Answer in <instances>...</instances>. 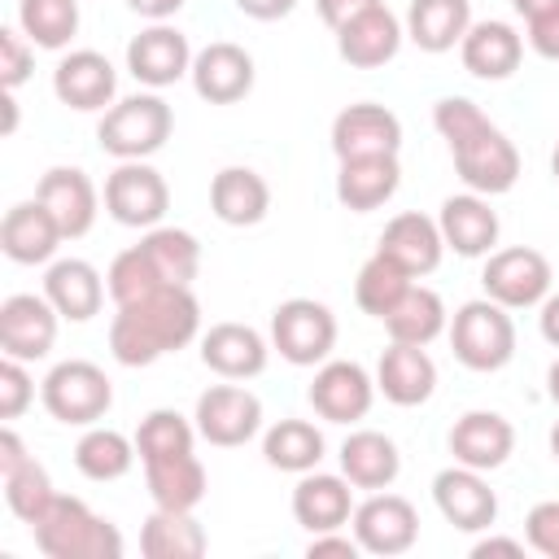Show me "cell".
<instances>
[{
    "label": "cell",
    "instance_id": "cell-1",
    "mask_svg": "<svg viewBox=\"0 0 559 559\" xmlns=\"http://www.w3.org/2000/svg\"><path fill=\"white\" fill-rule=\"evenodd\" d=\"M201 336V301L188 284H166L148 297L118 306L109 323V354L122 367H153L157 358Z\"/></svg>",
    "mask_w": 559,
    "mask_h": 559
},
{
    "label": "cell",
    "instance_id": "cell-2",
    "mask_svg": "<svg viewBox=\"0 0 559 559\" xmlns=\"http://www.w3.org/2000/svg\"><path fill=\"white\" fill-rule=\"evenodd\" d=\"M31 537L39 546V555H48V559H118L122 555L118 524L96 515L74 493H57L48 502V511L31 524Z\"/></svg>",
    "mask_w": 559,
    "mask_h": 559
},
{
    "label": "cell",
    "instance_id": "cell-3",
    "mask_svg": "<svg viewBox=\"0 0 559 559\" xmlns=\"http://www.w3.org/2000/svg\"><path fill=\"white\" fill-rule=\"evenodd\" d=\"M170 131H175L170 105L157 92H135V96L114 100L100 114L96 140H100V153L118 162H148L170 140Z\"/></svg>",
    "mask_w": 559,
    "mask_h": 559
},
{
    "label": "cell",
    "instance_id": "cell-4",
    "mask_svg": "<svg viewBox=\"0 0 559 559\" xmlns=\"http://www.w3.org/2000/svg\"><path fill=\"white\" fill-rule=\"evenodd\" d=\"M450 349L467 371H502L515 358V323L511 310L493 297L463 301L450 319Z\"/></svg>",
    "mask_w": 559,
    "mask_h": 559
},
{
    "label": "cell",
    "instance_id": "cell-5",
    "mask_svg": "<svg viewBox=\"0 0 559 559\" xmlns=\"http://www.w3.org/2000/svg\"><path fill=\"white\" fill-rule=\"evenodd\" d=\"M39 402L57 424L92 428L114 406V380L87 358H66L39 380Z\"/></svg>",
    "mask_w": 559,
    "mask_h": 559
},
{
    "label": "cell",
    "instance_id": "cell-6",
    "mask_svg": "<svg viewBox=\"0 0 559 559\" xmlns=\"http://www.w3.org/2000/svg\"><path fill=\"white\" fill-rule=\"evenodd\" d=\"M450 157H454V170L467 183V192H480V197H502L520 179V148L489 118H480L476 127L454 135Z\"/></svg>",
    "mask_w": 559,
    "mask_h": 559
},
{
    "label": "cell",
    "instance_id": "cell-7",
    "mask_svg": "<svg viewBox=\"0 0 559 559\" xmlns=\"http://www.w3.org/2000/svg\"><path fill=\"white\" fill-rule=\"evenodd\" d=\"M271 349L293 367H319L336 349V314L314 297H288L271 310Z\"/></svg>",
    "mask_w": 559,
    "mask_h": 559
},
{
    "label": "cell",
    "instance_id": "cell-8",
    "mask_svg": "<svg viewBox=\"0 0 559 559\" xmlns=\"http://www.w3.org/2000/svg\"><path fill=\"white\" fill-rule=\"evenodd\" d=\"M550 284H555V271H550L546 253H542V249H528V245L493 249V253L485 258V271H480L485 297H493V301L507 306V310L542 306V301L550 297Z\"/></svg>",
    "mask_w": 559,
    "mask_h": 559
},
{
    "label": "cell",
    "instance_id": "cell-9",
    "mask_svg": "<svg viewBox=\"0 0 559 559\" xmlns=\"http://www.w3.org/2000/svg\"><path fill=\"white\" fill-rule=\"evenodd\" d=\"M170 210V188L166 175L148 162H118L105 179V214L122 227H162Z\"/></svg>",
    "mask_w": 559,
    "mask_h": 559
},
{
    "label": "cell",
    "instance_id": "cell-10",
    "mask_svg": "<svg viewBox=\"0 0 559 559\" xmlns=\"http://www.w3.org/2000/svg\"><path fill=\"white\" fill-rule=\"evenodd\" d=\"M192 424L201 432V441L218 445V450H231V445H245L262 432V397L245 384H210L201 397H197V411H192Z\"/></svg>",
    "mask_w": 559,
    "mask_h": 559
},
{
    "label": "cell",
    "instance_id": "cell-11",
    "mask_svg": "<svg viewBox=\"0 0 559 559\" xmlns=\"http://www.w3.org/2000/svg\"><path fill=\"white\" fill-rule=\"evenodd\" d=\"M349 528L362 546V555H406L415 542H419V511L411 498L402 493H389V489H376L367 493L354 515H349Z\"/></svg>",
    "mask_w": 559,
    "mask_h": 559
},
{
    "label": "cell",
    "instance_id": "cell-12",
    "mask_svg": "<svg viewBox=\"0 0 559 559\" xmlns=\"http://www.w3.org/2000/svg\"><path fill=\"white\" fill-rule=\"evenodd\" d=\"M376 393H380L376 389V376L362 362H354V358H328V362H319L314 367V380L306 389L314 415L328 419V424H358V419H367Z\"/></svg>",
    "mask_w": 559,
    "mask_h": 559
},
{
    "label": "cell",
    "instance_id": "cell-13",
    "mask_svg": "<svg viewBox=\"0 0 559 559\" xmlns=\"http://www.w3.org/2000/svg\"><path fill=\"white\" fill-rule=\"evenodd\" d=\"M192 57L197 52H192L188 35L170 22H153L127 44V70L148 92H162V87L179 83L183 74H192Z\"/></svg>",
    "mask_w": 559,
    "mask_h": 559
},
{
    "label": "cell",
    "instance_id": "cell-14",
    "mask_svg": "<svg viewBox=\"0 0 559 559\" xmlns=\"http://www.w3.org/2000/svg\"><path fill=\"white\" fill-rule=\"evenodd\" d=\"M57 323L61 314L44 293H13L0 301V349L9 358L39 362L57 345Z\"/></svg>",
    "mask_w": 559,
    "mask_h": 559
},
{
    "label": "cell",
    "instance_id": "cell-15",
    "mask_svg": "<svg viewBox=\"0 0 559 559\" xmlns=\"http://www.w3.org/2000/svg\"><path fill=\"white\" fill-rule=\"evenodd\" d=\"M432 502L441 511L445 524H454L459 533H485L498 520V493L489 489L485 472L476 467H441L432 476Z\"/></svg>",
    "mask_w": 559,
    "mask_h": 559
},
{
    "label": "cell",
    "instance_id": "cell-16",
    "mask_svg": "<svg viewBox=\"0 0 559 559\" xmlns=\"http://www.w3.org/2000/svg\"><path fill=\"white\" fill-rule=\"evenodd\" d=\"M402 39H406V22L389 4H371L336 31V52L354 70H380L402 52Z\"/></svg>",
    "mask_w": 559,
    "mask_h": 559
},
{
    "label": "cell",
    "instance_id": "cell-17",
    "mask_svg": "<svg viewBox=\"0 0 559 559\" xmlns=\"http://www.w3.org/2000/svg\"><path fill=\"white\" fill-rule=\"evenodd\" d=\"M52 92L66 109H79V114H96V109H109L114 96H118V70L105 52L96 48H74L57 61L52 70Z\"/></svg>",
    "mask_w": 559,
    "mask_h": 559
},
{
    "label": "cell",
    "instance_id": "cell-18",
    "mask_svg": "<svg viewBox=\"0 0 559 559\" xmlns=\"http://www.w3.org/2000/svg\"><path fill=\"white\" fill-rule=\"evenodd\" d=\"M402 148V118L376 100H354L332 118V153L345 157H376Z\"/></svg>",
    "mask_w": 559,
    "mask_h": 559
},
{
    "label": "cell",
    "instance_id": "cell-19",
    "mask_svg": "<svg viewBox=\"0 0 559 559\" xmlns=\"http://www.w3.org/2000/svg\"><path fill=\"white\" fill-rule=\"evenodd\" d=\"M266 358H271V341L249 323L227 319L201 332V362L223 380H253L266 371Z\"/></svg>",
    "mask_w": 559,
    "mask_h": 559
},
{
    "label": "cell",
    "instance_id": "cell-20",
    "mask_svg": "<svg viewBox=\"0 0 559 559\" xmlns=\"http://www.w3.org/2000/svg\"><path fill=\"white\" fill-rule=\"evenodd\" d=\"M192 92L210 105H236L253 92V57L231 44V39H214L192 57Z\"/></svg>",
    "mask_w": 559,
    "mask_h": 559
},
{
    "label": "cell",
    "instance_id": "cell-21",
    "mask_svg": "<svg viewBox=\"0 0 559 559\" xmlns=\"http://www.w3.org/2000/svg\"><path fill=\"white\" fill-rule=\"evenodd\" d=\"M35 197L48 205V214L61 223L66 240H79L92 231L96 214H100V192L87 179V170L79 166H48L35 183Z\"/></svg>",
    "mask_w": 559,
    "mask_h": 559
},
{
    "label": "cell",
    "instance_id": "cell-22",
    "mask_svg": "<svg viewBox=\"0 0 559 559\" xmlns=\"http://www.w3.org/2000/svg\"><path fill=\"white\" fill-rule=\"evenodd\" d=\"M66 231L61 223L48 214V205L35 197V201H17L4 210V223H0V249L9 262L17 266H44L52 262V253L61 249Z\"/></svg>",
    "mask_w": 559,
    "mask_h": 559
},
{
    "label": "cell",
    "instance_id": "cell-23",
    "mask_svg": "<svg viewBox=\"0 0 559 559\" xmlns=\"http://www.w3.org/2000/svg\"><path fill=\"white\" fill-rule=\"evenodd\" d=\"M437 227L445 236V249H454L459 258H489L498 245V231H502L498 210L480 192L445 197L437 210Z\"/></svg>",
    "mask_w": 559,
    "mask_h": 559
},
{
    "label": "cell",
    "instance_id": "cell-24",
    "mask_svg": "<svg viewBox=\"0 0 559 559\" xmlns=\"http://www.w3.org/2000/svg\"><path fill=\"white\" fill-rule=\"evenodd\" d=\"M445 445H450L454 463L476 467V472H493V467H502V463L511 459V450H515V428H511V419L498 415V411H467V415L454 419Z\"/></svg>",
    "mask_w": 559,
    "mask_h": 559
},
{
    "label": "cell",
    "instance_id": "cell-25",
    "mask_svg": "<svg viewBox=\"0 0 559 559\" xmlns=\"http://www.w3.org/2000/svg\"><path fill=\"white\" fill-rule=\"evenodd\" d=\"M354 485L341 472H301L293 485V520L306 533H332L345 528L354 515Z\"/></svg>",
    "mask_w": 559,
    "mask_h": 559
},
{
    "label": "cell",
    "instance_id": "cell-26",
    "mask_svg": "<svg viewBox=\"0 0 559 559\" xmlns=\"http://www.w3.org/2000/svg\"><path fill=\"white\" fill-rule=\"evenodd\" d=\"M376 249L419 280V275H432V271L441 266V258H445V236H441L437 218H428V214H419V210H402V214H393V218L384 223Z\"/></svg>",
    "mask_w": 559,
    "mask_h": 559
},
{
    "label": "cell",
    "instance_id": "cell-27",
    "mask_svg": "<svg viewBox=\"0 0 559 559\" xmlns=\"http://www.w3.org/2000/svg\"><path fill=\"white\" fill-rule=\"evenodd\" d=\"M459 57H463V70L472 79H485V83H502L520 70V57H524V35L511 26V22H498V17H485V22H472L463 44H459Z\"/></svg>",
    "mask_w": 559,
    "mask_h": 559
},
{
    "label": "cell",
    "instance_id": "cell-28",
    "mask_svg": "<svg viewBox=\"0 0 559 559\" xmlns=\"http://www.w3.org/2000/svg\"><path fill=\"white\" fill-rule=\"evenodd\" d=\"M376 389L393 406H424L437 393V362L428 358L424 345L389 341V349L376 362Z\"/></svg>",
    "mask_w": 559,
    "mask_h": 559
},
{
    "label": "cell",
    "instance_id": "cell-29",
    "mask_svg": "<svg viewBox=\"0 0 559 559\" xmlns=\"http://www.w3.org/2000/svg\"><path fill=\"white\" fill-rule=\"evenodd\" d=\"M105 293H109V284L100 280V271L87 258H57L44 271V297L70 323H87L92 314H100Z\"/></svg>",
    "mask_w": 559,
    "mask_h": 559
},
{
    "label": "cell",
    "instance_id": "cell-30",
    "mask_svg": "<svg viewBox=\"0 0 559 559\" xmlns=\"http://www.w3.org/2000/svg\"><path fill=\"white\" fill-rule=\"evenodd\" d=\"M402 188V166L397 153H376V157H345L336 170V201L354 214H371L393 192Z\"/></svg>",
    "mask_w": 559,
    "mask_h": 559
},
{
    "label": "cell",
    "instance_id": "cell-31",
    "mask_svg": "<svg viewBox=\"0 0 559 559\" xmlns=\"http://www.w3.org/2000/svg\"><path fill=\"white\" fill-rule=\"evenodd\" d=\"M210 210L227 227H253L271 210V183L253 166H223L210 179Z\"/></svg>",
    "mask_w": 559,
    "mask_h": 559
},
{
    "label": "cell",
    "instance_id": "cell-32",
    "mask_svg": "<svg viewBox=\"0 0 559 559\" xmlns=\"http://www.w3.org/2000/svg\"><path fill=\"white\" fill-rule=\"evenodd\" d=\"M402 472V454H397V441L376 432V428H358L341 441V476L354 485V489H389Z\"/></svg>",
    "mask_w": 559,
    "mask_h": 559
},
{
    "label": "cell",
    "instance_id": "cell-33",
    "mask_svg": "<svg viewBox=\"0 0 559 559\" xmlns=\"http://www.w3.org/2000/svg\"><path fill=\"white\" fill-rule=\"evenodd\" d=\"M472 26V0H411L406 4V39L419 52H450L463 44Z\"/></svg>",
    "mask_w": 559,
    "mask_h": 559
},
{
    "label": "cell",
    "instance_id": "cell-34",
    "mask_svg": "<svg viewBox=\"0 0 559 559\" xmlns=\"http://www.w3.org/2000/svg\"><path fill=\"white\" fill-rule=\"evenodd\" d=\"M144 485H148L153 507L197 511L201 498H205V489H210V476H205V463L188 450V454H170V459L144 463Z\"/></svg>",
    "mask_w": 559,
    "mask_h": 559
},
{
    "label": "cell",
    "instance_id": "cell-35",
    "mask_svg": "<svg viewBox=\"0 0 559 559\" xmlns=\"http://www.w3.org/2000/svg\"><path fill=\"white\" fill-rule=\"evenodd\" d=\"M140 550L148 559H201L210 550V537L192 511L153 507V515L140 524Z\"/></svg>",
    "mask_w": 559,
    "mask_h": 559
},
{
    "label": "cell",
    "instance_id": "cell-36",
    "mask_svg": "<svg viewBox=\"0 0 559 559\" xmlns=\"http://www.w3.org/2000/svg\"><path fill=\"white\" fill-rule=\"evenodd\" d=\"M389 341H406V345H432L445 328H450V310L441 301L437 288H424V284H411V293L380 319Z\"/></svg>",
    "mask_w": 559,
    "mask_h": 559
},
{
    "label": "cell",
    "instance_id": "cell-37",
    "mask_svg": "<svg viewBox=\"0 0 559 559\" xmlns=\"http://www.w3.org/2000/svg\"><path fill=\"white\" fill-rule=\"evenodd\" d=\"M140 459L135 450V437L109 428V424H92L83 428L79 445H74V467L87 476V480H122L131 472V463Z\"/></svg>",
    "mask_w": 559,
    "mask_h": 559
},
{
    "label": "cell",
    "instance_id": "cell-38",
    "mask_svg": "<svg viewBox=\"0 0 559 559\" xmlns=\"http://www.w3.org/2000/svg\"><path fill=\"white\" fill-rule=\"evenodd\" d=\"M323 450H328V441L310 419H280L262 432V459L275 472H293V476L314 472Z\"/></svg>",
    "mask_w": 559,
    "mask_h": 559
},
{
    "label": "cell",
    "instance_id": "cell-39",
    "mask_svg": "<svg viewBox=\"0 0 559 559\" xmlns=\"http://www.w3.org/2000/svg\"><path fill=\"white\" fill-rule=\"evenodd\" d=\"M140 249L157 266L162 284H188L192 288V280L201 271V240L192 231H183V227H148L140 236Z\"/></svg>",
    "mask_w": 559,
    "mask_h": 559
},
{
    "label": "cell",
    "instance_id": "cell-40",
    "mask_svg": "<svg viewBox=\"0 0 559 559\" xmlns=\"http://www.w3.org/2000/svg\"><path fill=\"white\" fill-rule=\"evenodd\" d=\"M411 284H415V275L411 271H402L393 258H384L380 249L358 266V280H354V301H358V310L362 314H371V319H384L406 293H411Z\"/></svg>",
    "mask_w": 559,
    "mask_h": 559
},
{
    "label": "cell",
    "instance_id": "cell-41",
    "mask_svg": "<svg viewBox=\"0 0 559 559\" xmlns=\"http://www.w3.org/2000/svg\"><path fill=\"white\" fill-rule=\"evenodd\" d=\"M17 26L35 48L61 52L79 35V0H17Z\"/></svg>",
    "mask_w": 559,
    "mask_h": 559
},
{
    "label": "cell",
    "instance_id": "cell-42",
    "mask_svg": "<svg viewBox=\"0 0 559 559\" xmlns=\"http://www.w3.org/2000/svg\"><path fill=\"white\" fill-rule=\"evenodd\" d=\"M197 424L170 406H157L140 419L135 428V450H140V463H153V459H170V454H188L197 445Z\"/></svg>",
    "mask_w": 559,
    "mask_h": 559
},
{
    "label": "cell",
    "instance_id": "cell-43",
    "mask_svg": "<svg viewBox=\"0 0 559 559\" xmlns=\"http://www.w3.org/2000/svg\"><path fill=\"white\" fill-rule=\"evenodd\" d=\"M52 498H57L52 476H48L44 463H35V459H26L17 472L4 476V502H9V511H13L22 524H35V520L48 511Z\"/></svg>",
    "mask_w": 559,
    "mask_h": 559
},
{
    "label": "cell",
    "instance_id": "cell-44",
    "mask_svg": "<svg viewBox=\"0 0 559 559\" xmlns=\"http://www.w3.org/2000/svg\"><path fill=\"white\" fill-rule=\"evenodd\" d=\"M105 284H109V297H114V306H127V301H135V297H148V293L166 288V284H162V275H157V266L148 262V253H144L140 245L122 249V253L109 262V271H105Z\"/></svg>",
    "mask_w": 559,
    "mask_h": 559
},
{
    "label": "cell",
    "instance_id": "cell-45",
    "mask_svg": "<svg viewBox=\"0 0 559 559\" xmlns=\"http://www.w3.org/2000/svg\"><path fill=\"white\" fill-rule=\"evenodd\" d=\"M35 70V44L22 35V26H0V83L4 92H17Z\"/></svg>",
    "mask_w": 559,
    "mask_h": 559
},
{
    "label": "cell",
    "instance_id": "cell-46",
    "mask_svg": "<svg viewBox=\"0 0 559 559\" xmlns=\"http://www.w3.org/2000/svg\"><path fill=\"white\" fill-rule=\"evenodd\" d=\"M35 402V380L22 358H0V419H17Z\"/></svg>",
    "mask_w": 559,
    "mask_h": 559
},
{
    "label": "cell",
    "instance_id": "cell-47",
    "mask_svg": "<svg viewBox=\"0 0 559 559\" xmlns=\"http://www.w3.org/2000/svg\"><path fill=\"white\" fill-rule=\"evenodd\" d=\"M524 537L537 555L559 559V498H546L524 515Z\"/></svg>",
    "mask_w": 559,
    "mask_h": 559
},
{
    "label": "cell",
    "instance_id": "cell-48",
    "mask_svg": "<svg viewBox=\"0 0 559 559\" xmlns=\"http://www.w3.org/2000/svg\"><path fill=\"white\" fill-rule=\"evenodd\" d=\"M524 39H528V48H533L537 57L559 61V9L528 17V35H524Z\"/></svg>",
    "mask_w": 559,
    "mask_h": 559
},
{
    "label": "cell",
    "instance_id": "cell-49",
    "mask_svg": "<svg viewBox=\"0 0 559 559\" xmlns=\"http://www.w3.org/2000/svg\"><path fill=\"white\" fill-rule=\"evenodd\" d=\"M306 555H310V559H323V555H341V559H354V555H362V546H358V537H354V533H341V528H332V533H310V546H306Z\"/></svg>",
    "mask_w": 559,
    "mask_h": 559
},
{
    "label": "cell",
    "instance_id": "cell-50",
    "mask_svg": "<svg viewBox=\"0 0 559 559\" xmlns=\"http://www.w3.org/2000/svg\"><path fill=\"white\" fill-rule=\"evenodd\" d=\"M371 4H380V0H314L319 17H323L332 31H341L349 17H358V13H362V9H371Z\"/></svg>",
    "mask_w": 559,
    "mask_h": 559
},
{
    "label": "cell",
    "instance_id": "cell-51",
    "mask_svg": "<svg viewBox=\"0 0 559 559\" xmlns=\"http://www.w3.org/2000/svg\"><path fill=\"white\" fill-rule=\"evenodd\" d=\"M236 9L245 17H253V22H280V17H288L297 9V0H236Z\"/></svg>",
    "mask_w": 559,
    "mask_h": 559
},
{
    "label": "cell",
    "instance_id": "cell-52",
    "mask_svg": "<svg viewBox=\"0 0 559 559\" xmlns=\"http://www.w3.org/2000/svg\"><path fill=\"white\" fill-rule=\"evenodd\" d=\"M31 454H26V445H22V437L13 432V428H4L0 432V476H9V472H17L22 463H26Z\"/></svg>",
    "mask_w": 559,
    "mask_h": 559
},
{
    "label": "cell",
    "instance_id": "cell-53",
    "mask_svg": "<svg viewBox=\"0 0 559 559\" xmlns=\"http://www.w3.org/2000/svg\"><path fill=\"white\" fill-rule=\"evenodd\" d=\"M537 332H542L546 345L559 349V293H555V288H550V297L537 306Z\"/></svg>",
    "mask_w": 559,
    "mask_h": 559
},
{
    "label": "cell",
    "instance_id": "cell-54",
    "mask_svg": "<svg viewBox=\"0 0 559 559\" xmlns=\"http://www.w3.org/2000/svg\"><path fill=\"white\" fill-rule=\"evenodd\" d=\"M183 4H188V0H127V9L140 13V17H148V22H166V17H175Z\"/></svg>",
    "mask_w": 559,
    "mask_h": 559
},
{
    "label": "cell",
    "instance_id": "cell-55",
    "mask_svg": "<svg viewBox=\"0 0 559 559\" xmlns=\"http://www.w3.org/2000/svg\"><path fill=\"white\" fill-rule=\"evenodd\" d=\"M472 555L476 559H485V555H524V542H515V537H480L472 546Z\"/></svg>",
    "mask_w": 559,
    "mask_h": 559
},
{
    "label": "cell",
    "instance_id": "cell-56",
    "mask_svg": "<svg viewBox=\"0 0 559 559\" xmlns=\"http://www.w3.org/2000/svg\"><path fill=\"white\" fill-rule=\"evenodd\" d=\"M511 9L528 22V17H537V13H550V9H559V0H511Z\"/></svg>",
    "mask_w": 559,
    "mask_h": 559
},
{
    "label": "cell",
    "instance_id": "cell-57",
    "mask_svg": "<svg viewBox=\"0 0 559 559\" xmlns=\"http://www.w3.org/2000/svg\"><path fill=\"white\" fill-rule=\"evenodd\" d=\"M17 131V100H13V92H4V135H13Z\"/></svg>",
    "mask_w": 559,
    "mask_h": 559
},
{
    "label": "cell",
    "instance_id": "cell-58",
    "mask_svg": "<svg viewBox=\"0 0 559 559\" xmlns=\"http://www.w3.org/2000/svg\"><path fill=\"white\" fill-rule=\"evenodd\" d=\"M546 393H550V402L559 406V358H555L550 371H546Z\"/></svg>",
    "mask_w": 559,
    "mask_h": 559
},
{
    "label": "cell",
    "instance_id": "cell-59",
    "mask_svg": "<svg viewBox=\"0 0 559 559\" xmlns=\"http://www.w3.org/2000/svg\"><path fill=\"white\" fill-rule=\"evenodd\" d=\"M546 441H550V459H555V463H559V419H555V424H550V437H546Z\"/></svg>",
    "mask_w": 559,
    "mask_h": 559
},
{
    "label": "cell",
    "instance_id": "cell-60",
    "mask_svg": "<svg viewBox=\"0 0 559 559\" xmlns=\"http://www.w3.org/2000/svg\"><path fill=\"white\" fill-rule=\"evenodd\" d=\"M550 175H555V183H559V144L550 148Z\"/></svg>",
    "mask_w": 559,
    "mask_h": 559
}]
</instances>
